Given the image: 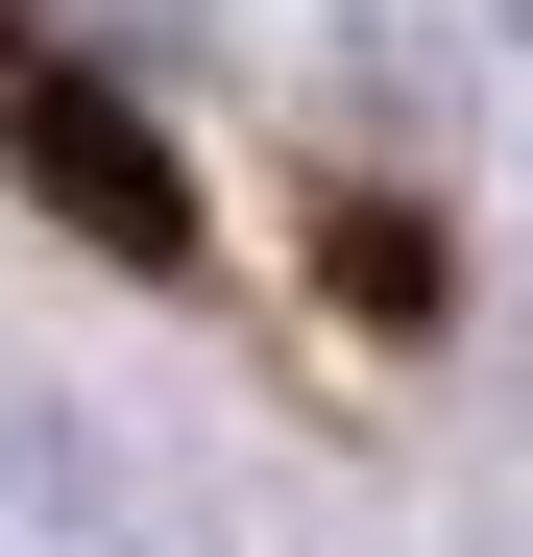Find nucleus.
Returning <instances> with one entry per match:
<instances>
[{
    "label": "nucleus",
    "mask_w": 533,
    "mask_h": 557,
    "mask_svg": "<svg viewBox=\"0 0 533 557\" xmlns=\"http://www.w3.org/2000/svg\"><path fill=\"white\" fill-rule=\"evenodd\" d=\"M0 146L49 170V219H73V243H122V267H170V243H195V195H170V146H146V122L98 98V73L0 49Z\"/></svg>",
    "instance_id": "1"
}]
</instances>
